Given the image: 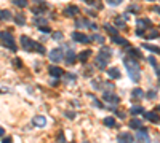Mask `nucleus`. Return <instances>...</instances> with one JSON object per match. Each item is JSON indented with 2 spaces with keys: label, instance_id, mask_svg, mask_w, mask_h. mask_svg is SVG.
Listing matches in <instances>:
<instances>
[{
  "label": "nucleus",
  "instance_id": "obj_45",
  "mask_svg": "<svg viewBox=\"0 0 160 143\" xmlns=\"http://www.w3.org/2000/svg\"><path fill=\"white\" fill-rule=\"evenodd\" d=\"M66 116H67L69 119H74V118H75V111H66Z\"/></svg>",
  "mask_w": 160,
  "mask_h": 143
},
{
  "label": "nucleus",
  "instance_id": "obj_10",
  "mask_svg": "<svg viewBox=\"0 0 160 143\" xmlns=\"http://www.w3.org/2000/svg\"><path fill=\"white\" fill-rule=\"evenodd\" d=\"M98 56H101L102 59H106V61L109 62V61H110V56H112V51H110V48H107V46H101Z\"/></svg>",
  "mask_w": 160,
  "mask_h": 143
},
{
  "label": "nucleus",
  "instance_id": "obj_43",
  "mask_svg": "<svg viewBox=\"0 0 160 143\" xmlns=\"http://www.w3.org/2000/svg\"><path fill=\"white\" fill-rule=\"evenodd\" d=\"M32 11L35 13V14H42V13L45 11V8H39V6H35V8H32Z\"/></svg>",
  "mask_w": 160,
  "mask_h": 143
},
{
  "label": "nucleus",
  "instance_id": "obj_53",
  "mask_svg": "<svg viewBox=\"0 0 160 143\" xmlns=\"http://www.w3.org/2000/svg\"><path fill=\"white\" fill-rule=\"evenodd\" d=\"M152 10H154V11H157V13L160 14V6H154V8H152Z\"/></svg>",
  "mask_w": 160,
  "mask_h": 143
},
{
  "label": "nucleus",
  "instance_id": "obj_18",
  "mask_svg": "<svg viewBox=\"0 0 160 143\" xmlns=\"http://www.w3.org/2000/svg\"><path fill=\"white\" fill-rule=\"evenodd\" d=\"M112 41L115 43V45H120V46H127V45H128V40L123 38V37H119V35H114V37H112Z\"/></svg>",
  "mask_w": 160,
  "mask_h": 143
},
{
  "label": "nucleus",
  "instance_id": "obj_42",
  "mask_svg": "<svg viewBox=\"0 0 160 143\" xmlns=\"http://www.w3.org/2000/svg\"><path fill=\"white\" fill-rule=\"evenodd\" d=\"M39 30H40V32H43V33H48V32L51 30V29L48 27V26H42V27H39Z\"/></svg>",
  "mask_w": 160,
  "mask_h": 143
},
{
  "label": "nucleus",
  "instance_id": "obj_14",
  "mask_svg": "<svg viewBox=\"0 0 160 143\" xmlns=\"http://www.w3.org/2000/svg\"><path fill=\"white\" fill-rule=\"evenodd\" d=\"M32 123H34V126H35V127H45V124H47V118L40 114V116H35V118L32 119Z\"/></svg>",
  "mask_w": 160,
  "mask_h": 143
},
{
  "label": "nucleus",
  "instance_id": "obj_33",
  "mask_svg": "<svg viewBox=\"0 0 160 143\" xmlns=\"http://www.w3.org/2000/svg\"><path fill=\"white\" fill-rule=\"evenodd\" d=\"M91 40H95V41H98V43H99V45H102V43H104V37H101V35H99V33H95V35H93V37H91Z\"/></svg>",
  "mask_w": 160,
  "mask_h": 143
},
{
  "label": "nucleus",
  "instance_id": "obj_21",
  "mask_svg": "<svg viewBox=\"0 0 160 143\" xmlns=\"http://www.w3.org/2000/svg\"><path fill=\"white\" fill-rule=\"evenodd\" d=\"M90 56H91V51H90V49H85V51H82L79 54V61L80 62H87L90 59Z\"/></svg>",
  "mask_w": 160,
  "mask_h": 143
},
{
  "label": "nucleus",
  "instance_id": "obj_4",
  "mask_svg": "<svg viewBox=\"0 0 160 143\" xmlns=\"http://www.w3.org/2000/svg\"><path fill=\"white\" fill-rule=\"evenodd\" d=\"M48 56H50V61L54 62V64H58V62H61V61H64V53H62V49H61V48H54V49H51Z\"/></svg>",
  "mask_w": 160,
  "mask_h": 143
},
{
  "label": "nucleus",
  "instance_id": "obj_20",
  "mask_svg": "<svg viewBox=\"0 0 160 143\" xmlns=\"http://www.w3.org/2000/svg\"><path fill=\"white\" fill-rule=\"evenodd\" d=\"M138 27L140 29H147V27H151V19H147V18H143V19H138Z\"/></svg>",
  "mask_w": 160,
  "mask_h": 143
},
{
  "label": "nucleus",
  "instance_id": "obj_28",
  "mask_svg": "<svg viewBox=\"0 0 160 143\" xmlns=\"http://www.w3.org/2000/svg\"><path fill=\"white\" fill-rule=\"evenodd\" d=\"M130 113L135 114V116H138V114H143L144 113V108H143V106H133V108L130 110Z\"/></svg>",
  "mask_w": 160,
  "mask_h": 143
},
{
  "label": "nucleus",
  "instance_id": "obj_55",
  "mask_svg": "<svg viewBox=\"0 0 160 143\" xmlns=\"http://www.w3.org/2000/svg\"><path fill=\"white\" fill-rule=\"evenodd\" d=\"M157 75H158V76H160V67H158V68H157Z\"/></svg>",
  "mask_w": 160,
  "mask_h": 143
},
{
  "label": "nucleus",
  "instance_id": "obj_38",
  "mask_svg": "<svg viewBox=\"0 0 160 143\" xmlns=\"http://www.w3.org/2000/svg\"><path fill=\"white\" fill-rule=\"evenodd\" d=\"M62 37H64V35H62L61 32H54L53 33V40H58L59 41V40H62Z\"/></svg>",
  "mask_w": 160,
  "mask_h": 143
},
{
  "label": "nucleus",
  "instance_id": "obj_11",
  "mask_svg": "<svg viewBox=\"0 0 160 143\" xmlns=\"http://www.w3.org/2000/svg\"><path fill=\"white\" fill-rule=\"evenodd\" d=\"M146 119L151 121V123H154V124L160 123V116H158V113H155V111H147V113H146Z\"/></svg>",
  "mask_w": 160,
  "mask_h": 143
},
{
  "label": "nucleus",
  "instance_id": "obj_40",
  "mask_svg": "<svg viewBox=\"0 0 160 143\" xmlns=\"http://www.w3.org/2000/svg\"><path fill=\"white\" fill-rule=\"evenodd\" d=\"M58 143H66V137H64V134H62V132L58 134Z\"/></svg>",
  "mask_w": 160,
  "mask_h": 143
},
{
  "label": "nucleus",
  "instance_id": "obj_8",
  "mask_svg": "<svg viewBox=\"0 0 160 143\" xmlns=\"http://www.w3.org/2000/svg\"><path fill=\"white\" fill-rule=\"evenodd\" d=\"M117 140H119V143H135V138L131 134H127V132H122L119 134V137H117Z\"/></svg>",
  "mask_w": 160,
  "mask_h": 143
},
{
  "label": "nucleus",
  "instance_id": "obj_54",
  "mask_svg": "<svg viewBox=\"0 0 160 143\" xmlns=\"http://www.w3.org/2000/svg\"><path fill=\"white\" fill-rule=\"evenodd\" d=\"M83 2H87V3H90V5H91V3H93V0H83Z\"/></svg>",
  "mask_w": 160,
  "mask_h": 143
},
{
  "label": "nucleus",
  "instance_id": "obj_17",
  "mask_svg": "<svg viewBox=\"0 0 160 143\" xmlns=\"http://www.w3.org/2000/svg\"><path fill=\"white\" fill-rule=\"evenodd\" d=\"M107 75H109V78H112V80H114V78H115V80H119V78H120V70L117 67H110L107 70Z\"/></svg>",
  "mask_w": 160,
  "mask_h": 143
},
{
  "label": "nucleus",
  "instance_id": "obj_15",
  "mask_svg": "<svg viewBox=\"0 0 160 143\" xmlns=\"http://www.w3.org/2000/svg\"><path fill=\"white\" fill-rule=\"evenodd\" d=\"M75 14H79V8L75 5H71L64 8V16H75Z\"/></svg>",
  "mask_w": 160,
  "mask_h": 143
},
{
  "label": "nucleus",
  "instance_id": "obj_25",
  "mask_svg": "<svg viewBox=\"0 0 160 143\" xmlns=\"http://www.w3.org/2000/svg\"><path fill=\"white\" fill-rule=\"evenodd\" d=\"M75 26H77L79 29H83V27H90V23L87 19H77L75 21Z\"/></svg>",
  "mask_w": 160,
  "mask_h": 143
},
{
  "label": "nucleus",
  "instance_id": "obj_24",
  "mask_svg": "<svg viewBox=\"0 0 160 143\" xmlns=\"http://www.w3.org/2000/svg\"><path fill=\"white\" fill-rule=\"evenodd\" d=\"M144 49H147V51H152V53H155V54H160V48L157 46H152V45H147V43H144V45H141Z\"/></svg>",
  "mask_w": 160,
  "mask_h": 143
},
{
  "label": "nucleus",
  "instance_id": "obj_16",
  "mask_svg": "<svg viewBox=\"0 0 160 143\" xmlns=\"http://www.w3.org/2000/svg\"><path fill=\"white\" fill-rule=\"evenodd\" d=\"M95 65L98 67L99 70H104V68L107 67V61H106V59H102L101 56H98V57L95 59Z\"/></svg>",
  "mask_w": 160,
  "mask_h": 143
},
{
  "label": "nucleus",
  "instance_id": "obj_27",
  "mask_svg": "<svg viewBox=\"0 0 160 143\" xmlns=\"http://www.w3.org/2000/svg\"><path fill=\"white\" fill-rule=\"evenodd\" d=\"M0 18H2V21H10L13 16L8 10H3V11H0Z\"/></svg>",
  "mask_w": 160,
  "mask_h": 143
},
{
  "label": "nucleus",
  "instance_id": "obj_57",
  "mask_svg": "<svg viewBox=\"0 0 160 143\" xmlns=\"http://www.w3.org/2000/svg\"><path fill=\"white\" fill-rule=\"evenodd\" d=\"M147 2H155V0H147Z\"/></svg>",
  "mask_w": 160,
  "mask_h": 143
},
{
  "label": "nucleus",
  "instance_id": "obj_31",
  "mask_svg": "<svg viewBox=\"0 0 160 143\" xmlns=\"http://www.w3.org/2000/svg\"><path fill=\"white\" fill-rule=\"evenodd\" d=\"M64 80H66L67 83H74L75 80H77V75H74V73H67V75L64 76Z\"/></svg>",
  "mask_w": 160,
  "mask_h": 143
},
{
  "label": "nucleus",
  "instance_id": "obj_1",
  "mask_svg": "<svg viewBox=\"0 0 160 143\" xmlns=\"http://www.w3.org/2000/svg\"><path fill=\"white\" fill-rule=\"evenodd\" d=\"M123 64H125V67H127V70H128V76L135 83H138L141 80V67H140L138 59L128 56V57H125V59H123Z\"/></svg>",
  "mask_w": 160,
  "mask_h": 143
},
{
  "label": "nucleus",
  "instance_id": "obj_49",
  "mask_svg": "<svg viewBox=\"0 0 160 143\" xmlns=\"http://www.w3.org/2000/svg\"><path fill=\"white\" fill-rule=\"evenodd\" d=\"M130 11L136 13V11H138V6H136V5H131V6H130Z\"/></svg>",
  "mask_w": 160,
  "mask_h": 143
},
{
  "label": "nucleus",
  "instance_id": "obj_34",
  "mask_svg": "<svg viewBox=\"0 0 160 143\" xmlns=\"http://www.w3.org/2000/svg\"><path fill=\"white\" fill-rule=\"evenodd\" d=\"M104 29H106V30H107L109 33H112V37H114V35H117V30H115V29H114L112 26H109V24H106V26H104Z\"/></svg>",
  "mask_w": 160,
  "mask_h": 143
},
{
  "label": "nucleus",
  "instance_id": "obj_9",
  "mask_svg": "<svg viewBox=\"0 0 160 143\" xmlns=\"http://www.w3.org/2000/svg\"><path fill=\"white\" fill-rule=\"evenodd\" d=\"M75 59H77V54H75L72 49H67L66 54H64V61H66V64H67V65H72V64L75 62Z\"/></svg>",
  "mask_w": 160,
  "mask_h": 143
},
{
  "label": "nucleus",
  "instance_id": "obj_39",
  "mask_svg": "<svg viewBox=\"0 0 160 143\" xmlns=\"http://www.w3.org/2000/svg\"><path fill=\"white\" fill-rule=\"evenodd\" d=\"M35 51L40 53V54H45V53H47V51H45V48L42 46V45H39V43H37V46H35Z\"/></svg>",
  "mask_w": 160,
  "mask_h": 143
},
{
  "label": "nucleus",
  "instance_id": "obj_3",
  "mask_svg": "<svg viewBox=\"0 0 160 143\" xmlns=\"http://www.w3.org/2000/svg\"><path fill=\"white\" fill-rule=\"evenodd\" d=\"M21 46L24 48V51H35V46H37V43L31 40L29 37H26V35H23L21 37Z\"/></svg>",
  "mask_w": 160,
  "mask_h": 143
},
{
  "label": "nucleus",
  "instance_id": "obj_36",
  "mask_svg": "<svg viewBox=\"0 0 160 143\" xmlns=\"http://www.w3.org/2000/svg\"><path fill=\"white\" fill-rule=\"evenodd\" d=\"M146 97H147V99H155V97H157V91L151 89V91L147 92V94H146Z\"/></svg>",
  "mask_w": 160,
  "mask_h": 143
},
{
  "label": "nucleus",
  "instance_id": "obj_26",
  "mask_svg": "<svg viewBox=\"0 0 160 143\" xmlns=\"http://www.w3.org/2000/svg\"><path fill=\"white\" fill-rule=\"evenodd\" d=\"M15 23H16L18 26H24V24H26L24 14H16V16H15Z\"/></svg>",
  "mask_w": 160,
  "mask_h": 143
},
{
  "label": "nucleus",
  "instance_id": "obj_22",
  "mask_svg": "<svg viewBox=\"0 0 160 143\" xmlns=\"http://www.w3.org/2000/svg\"><path fill=\"white\" fill-rule=\"evenodd\" d=\"M102 123H104V126H106V127H115V126H117L115 119H114L112 116H107V118H104V119H102Z\"/></svg>",
  "mask_w": 160,
  "mask_h": 143
},
{
  "label": "nucleus",
  "instance_id": "obj_19",
  "mask_svg": "<svg viewBox=\"0 0 160 143\" xmlns=\"http://www.w3.org/2000/svg\"><path fill=\"white\" fill-rule=\"evenodd\" d=\"M128 56L135 57V59H144L140 49H135V48H128Z\"/></svg>",
  "mask_w": 160,
  "mask_h": 143
},
{
  "label": "nucleus",
  "instance_id": "obj_7",
  "mask_svg": "<svg viewBox=\"0 0 160 143\" xmlns=\"http://www.w3.org/2000/svg\"><path fill=\"white\" fill-rule=\"evenodd\" d=\"M72 38H74V41H79V43H90V41H91V38H90L88 35L82 33V32H74Z\"/></svg>",
  "mask_w": 160,
  "mask_h": 143
},
{
  "label": "nucleus",
  "instance_id": "obj_58",
  "mask_svg": "<svg viewBox=\"0 0 160 143\" xmlns=\"http://www.w3.org/2000/svg\"><path fill=\"white\" fill-rule=\"evenodd\" d=\"M136 143H141V141H136Z\"/></svg>",
  "mask_w": 160,
  "mask_h": 143
},
{
  "label": "nucleus",
  "instance_id": "obj_32",
  "mask_svg": "<svg viewBox=\"0 0 160 143\" xmlns=\"http://www.w3.org/2000/svg\"><path fill=\"white\" fill-rule=\"evenodd\" d=\"M13 5H16V6H21V8H26V5H27V0H13Z\"/></svg>",
  "mask_w": 160,
  "mask_h": 143
},
{
  "label": "nucleus",
  "instance_id": "obj_61",
  "mask_svg": "<svg viewBox=\"0 0 160 143\" xmlns=\"http://www.w3.org/2000/svg\"><path fill=\"white\" fill-rule=\"evenodd\" d=\"M158 84H160V81H158Z\"/></svg>",
  "mask_w": 160,
  "mask_h": 143
},
{
  "label": "nucleus",
  "instance_id": "obj_2",
  "mask_svg": "<svg viewBox=\"0 0 160 143\" xmlns=\"http://www.w3.org/2000/svg\"><path fill=\"white\" fill-rule=\"evenodd\" d=\"M0 43H2V46L11 49V51H16L18 49L16 43H15V38H13V35L10 32H5V30L0 32Z\"/></svg>",
  "mask_w": 160,
  "mask_h": 143
},
{
  "label": "nucleus",
  "instance_id": "obj_56",
  "mask_svg": "<svg viewBox=\"0 0 160 143\" xmlns=\"http://www.w3.org/2000/svg\"><path fill=\"white\" fill-rule=\"evenodd\" d=\"M157 110H158V111H160V105H158V106H157Z\"/></svg>",
  "mask_w": 160,
  "mask_h": 143
},
{
  "label": "nucleus",
  "instance_id": "obj_30",
  "mask_svg": "<svg viewBox=\"0 0 160 143\" xmlns=\"http://www.w3.org/2000/svg\"><path fill=\"white\" fill-rule=\"evenodd\" d=\"M144 37L149 38V40H154V38H158L160 37V33H158V30H151L149 35H144Z\"/></svg>",
  "mask_w": 160,
  "mask_h": 143
},
{
  "label": "nucleus",
  "instance_id": "obj_12",
  "mask_svg": "<svg viewBox=\"0 0 160 143\" xmlns=\"http://www.w3.org/2000/svg\"><path fill=\"white\" fill-rule=\"evenodd\" d=\"M48 72H50V75L53 78H59L62 75V68H59L58 65H50L48 67Z\"/></svg>",
  "mask_w": 160,
  "mask_h": 143
},
{
  "label": "nucleus",
  "instance_id": "obj_6",
  "mask_svg": "<svg viewBox=\"0 0 160 143\" xmlns=\"http://www.w3.org/2000/svg\"><path fill=\"white\" fill-rule=\"evenodd\" d=\"M136 137H138V141H141V143H151V137H149V132H147V129H138V134H136Z\"/></svg>",
  "mask_w": 160,
  "mask_h": 143
},
{
  "label": "nucleus",
  "instance_id": "obj_59",
  "mask_svg": "<svg viewBox=\"0 0 160 143\" xmlns=\"http://www.w3.org/2000/svg\"><path fill=\"white\" fill-rule=\"evenodd\" d=\"M83 143H88V141H83Z\"/></svg>",
  "mask_w": 160,
  "mask_h": 143
},
{
  "label": "nucleus",
  "instance_id": "obj_51",
  "mask_svg": "<svg viewBox=\"0 0 160 143\" xmlns=\"http://www.w3.org/2000/svg\"><path fill=\"white\" fill-rule=\"evenodd\" d=\"M15 65H16V67H21V61H19V59H15Z\"/></svg>",
  "mask_w": 160,
  "mask_h": 143
},
{
  "label": "nucleus",
  "instance_id": "obj_41",
  "mask_svg": "<svg viewBox=\"0 0 160 143\" xmlns=\"http://www.w3.org/2000/svg\"><path fill=\"white\" fill-rule=\"evenodd\" d=\"M90 97L93 99V103H95L96 106H98V108H102V103L99 102V100H96V97H95V96H90Z\"/></svg>",
  "mask_w": 160,
  "mask_h": 143
},
{
  "label": "nucleus",
  "instance_id": "obj_44",
  "mask_svg": "<svg viewBox=\"0 0 160 143\" xmlns=\"http://www.w3.org/2000/svg\"><path fill=\"white\" fill-rule=\"evenodd\" d=\"M99 84H101V83H99V80H93V88H95V89H102Z\"/></svg>",
  "mask_w": 160,
  "mask_h": 143
},
{
  "label": "nucleus",
  "instance_id": "obj_52",
  "mask_svg": "<svg viewBox=\"0 0 160 143\" xmlns=\"http://www.w3.org/2000/svg\"><path fill=\"white\" fill-rule=\"evenodd\" d=\"M3 134H5V129L0 127V137H3Z\"/></svg>",
  "mask_w": 160,
  "mask_h": 143
},
{
  "label": "nucleus",
  "instance_id": "obj_47",
  "mask_svg": "<svg viewBox=\"0 0 160 143\" xmlns=\"http://www.w3.org/2000/svg\"><path fill=\"white\" fill-rule=\"evenodd\" d=\"M136 35H138V37H144V30H143V29H138V30H136Z\"/></svg>",
  "mask_w": 160,
  "mask_h": 143
},
{
  "label": "nucleus",
  "instance_id": "obj_5",
  "mask_svg": "<svg viewBox=\"0 0 160 143\" xmlns=\"http://www.w3.org/2000/svg\"><path fill=\"white\" fill-rule=\"evenodd\" d=\"M102 100H104V102H107V103H112V105L120 102V99L117 97L114 92H109V91H102Z\"/></svg>",
  "mask_w": 160,
  "mask_h": 143
},
{
  "label": "nucleus",
  "instance_id": "obj_48",
  "mask_svg": "<svg viewBox=\"0 0 160 143\" xmlns=\"http://www.w3.org/2000/svg\"><path fill=\"white\" fill-rule=\"evenodd\" d=\"M149 62L152 64V65H154V67H157V61L154 59V56H152V57H149Z\"/></svg>",
  "mask_w": 160,
  "mask_h": 143
},
{
  "label": "nucleus",
  "instance_id": "obj_13",
  "mask_svg": "<svg viewBox=\"0 0 160 143\" xmlns=\"http://www.w3.org/2000/svg\"><path fill=\"white\" fill-rule=\"evenodd\" d=\"M144 96L146 94H144V91L141 88H135L133 91H131V99H133V100H141Z\"/></svg>",
  "mask_w": 160,
  "mask_h": 143
},
{
  "label": "nucleus",
  "instance_id": "obj_35",
  "mask_svg": "<svg viewBox=\"0 0 160 143\" xmlns=\"http://www.w3.org/2000/svg\"><path fill=\"white\" fill-rule=\"evenodd\" d=\"M35 24H37V27L47 26V19H43V18H37V19H35Z\"/></svg>",
  "mask_w": 160,
  "mask_h": 143
},
{
  "label": "nucleus",
  "instance_id": "obj_29",
  "mask_svg": "<svg viewBox=\"0 0 160 143\" xmlns=\"http://www.w3.org/2000/svg\"><path fill=\"white\" fill-rule=\"evenodd\" d=\"M114 24H115L117 27L123 29V27H125V21H123V18H122V16H117V18H115V21H114Z\"/></svg>",
  "mask_w": 160,
  "mask_h": 143
},
{
  "label": "nucleus",
  "instance_id": "obj_46",
  "mask_svg": "<svg viewBox=\"0 0 160 143\" xmlns=\"http://www.w3.org/2000/svg\"><path fill=\"white\" fill-rule=\"evenodd\" d=\"M51 86H53V88H56V86H59L58 78H53V80H51Z\"/></svg>",
  "mask_w": 160,
  "mask_h": 143
},
{
  "label": "nucleus",
  "instance_id": "obj_37",
  "mask_svg": "<svg viewBox=\"0 0 160 143\" xmlns=\"http://www.w3.org/2000/svg\"><path fill=\"white\" fill-rule=\"evenodd\" d=\"M106 2H107L110 6H117V5H120L123 0H106Z\"/></svg>",
  "mask_w": 160,
  "mask_h": 143
},
{
  "label": "nucleus",
  "instance_id": "obj_60",
  "mask_svg": "<svg viewBox=\"0 0 160 143\" xmlns=\"http://www.w3.org/2000/svg\"><path fill=\"white\" fill-rule=\"evenodd\" d=\"M0 21H2V18H0Z\"/></svg>",
  "mask_w": 160,
  "mask_h": 143
},
{
  "label": "nucleus",
  "instance_id": "obj_50",
  "mask_svg": "<svg viewBox=\"0 0 160 143\" xmlns=\"http://www.w3.org/2000/svg\"><path fill=\"white\" fill-rule=\"evenodd\" d=\"M2 143H11V138H10V137H5V138L2 140Z\"/></svg>",
  "mask_w": 160,
  "mask_h": 143
},
{
  "label": "nucleus",
  "instance_id": "obj_23",
  "mask_svg": "<svg viewBox=\"0 0 160 143\" xmlns=\"http://www.w3.org/2000/svg\"><path fill=\"white\" fill-rule=\"evenodd\" d=\"M130 127H133V129H141V127H143L141 119H136V118H133V119L130 121Z\"/></svg>",
  "mask_w": 160,
  "mask_h": 143
}]
</instances>
